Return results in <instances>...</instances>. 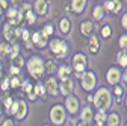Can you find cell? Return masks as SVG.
<instances>
[{"instance_id":"obj_50","label":"cell","mask_w":127,"mask_h":126,"mask_svg":"<svg viewBox=\"0 0 127 126\" xmlns=\"http://www.w3.org/2000/svg\"><path fill=\"white\" fill-rule=\"evenodd\" d=\"M24 43H26V47H27V49H30V47L33 46V43H32V40H27V41H24Z\"/></svg>"},{"instance_id":"obj_39","label":"cell","mask_w":127,"mask_h":126,"mask_svg":"<svg viewBox=\"0 0 127 126\" xmlns=\"http://www.w3.org/2000/svg\"><path fill=\"white\" fill-rule=\"evenodd\" d=\"M20 71H21V68H18V67H15L14 64L9 67V73H11V76H17V74H20Z\"/></svg>"},{"instance_id":"obj_13","label":"cell","mask_w":127,"mask_h":126,"mask_svg":"<svg viewBox=\"0 0 127 126\" xmlns=\"http://www.w3.org/2000/svg\"><path fill=\"white\" fill-rule=\"evenodd\" d=\"M33 8H35V14L45 15L47 12H49V2H47V0H36Z\"/></svg>"},{"instance_id":"obj_38","label":"cell","mask_w":127,"mask_h":126,"mask_svg":"<svg viewBox=\"0 0 127 126\" xmlns=\"http://www.w3.org/2000/svg\"><path fill=\"white\" fill-rule=\"evenodd\" d=\"M103 8H104V11H110V12H112L114 8H115V2H114V0H107Z\"/></svg>"},{"instance_id":"obj_31","label":"cell","mask_w":127,"mask_h":126,"mask_svg":"<svg viewBox=\"0 0 127 126\" xmlns=\"http://www.w3.org/2000/svg\"><path fill=\"white\" fill-rule=\"evenodd\" d=\"M17 111H18V100H14L12 102V105H11V108L8 109V114L9 116H15V114H17Z\"/></svg>"},{"instance_id":"obj_41","label":"cell","mask_w":127,"mask_h":126,"mask_svg":"<svg viewBox=\"0 0 127 126\" xmlns=\"http://www.w3.org/2000/svg\"><path fill=\"white\" fill-rule=\"evenodd\" d=\"M42 30H44V32H45L47 35H49V37H52V35H53V30H55V29H53V26H52V24H45Z\"/></svg>"},{"instance_id":"obj_57","label":"cell","mask_w":127,"mask_h":126,"mask_svg":"<svg viewBox=\"0 0 127 126\" xmlns=\"http://www.w3.org/2000/svg\"><path fill=\"white\" fill-rule=\"evenodd\" d=\"M44 126H50V125H44Z\"/></svg>"},{"instance_id":"obj_30","label":"cell","mask_w":127,"mask_h":126,"mask_svg":"<svg viewBox=\"0 0 127 126\" xmlns=\"http://www.w3.org/2000/svg\"><path fill=\"white\" fill-rule=\"evenodd\" d=\"M12 102H14V99L9 96V94H8V96H5L3 97V100H2V103H3V108H5V111H8V109L11 108V105H12Z\"/></svg>"},{"instance_id":"obj_40","label":"cell","mask_w":127,"mask_h":126,"mask_svg":"<svg viewBox=\"0 0 127 126\" xmlns=\"http://www.w3.org/2000/svg\"><path fill=\"white\" fill-rule=\"evenodd\" d=\"M123 91H124V90H123V87H121V85H118V84H117V85H114V94H115L117 97H120V96H121Z\"/></svg>"},{"instance_id":"obj_53","label":"cell","mask_w":127,"mask_h":126,"mask_svg":"<svg viewBox=\"0 0 127 126\" xmlns=\"http://www.w3.org/2000/svg\"><path fill=\"white\" fill-rule=\"evenodd\" d=\"M2 67H3V65H2V61H0V71H2Z\"/></svg>"},{"instance_id":"obj_26","label":"cell","mask_w":127,"mask_h":126,"mask_svg":"<svg viewBox=\"0 0 127 126\" xmlns=\"http://www.w3.org/2000/svg\"><path fill=\"white\" fill-rule=\"evenodd\" d=\"M21 85V76L17 74V76H11L9 77V87L11 88H18Z\"/></svg>"},{"instance_id":"obj_16","label":"cell","mask_w":127,"mask_h":126,"mask_svg":"<svg viewBox=\"0 0 127 126\" xmlns=\"http://www.w3.org/2000/svg\"><path fill=\"white\" fill-rule=\"evenodd\" d=\"M80 32L85 35V37H91L92 32H94V23L91 20H85L82 24H80Z\"/></svg>"},{"instance_id":"obj_33","label":"cell","mask_w":127,"mask_h":126,"mask_svg":"<svg viewBox=\"0 0 127 126\" xmlns=\"http://www.w3.org/2000/svg\"><path fill=\"white\" fill-rule=\"evenodd\" d=\"M118 44H120V49L121 50H127V35L124 34V35H121L120 37V41H118Z\"/></svg>"},{"instance_id":"obj_43","label":"cell","mask_w":127,"mask_h":126,"mask_svg":"<svg viewBox=\"0 0 127 126\" xmlns=\"http://www.w3.org/2000/svg\"><path fill=\"white\" fill-rule=\"evenodd\" d=\"M26 94H27V99H29V100H32V102H35V100L38 99V96L35 94V91H33V90L29 91V93H26Z\"/></svg>"},{"instance_id":"obj_25","label":"cell","mask_w":127,"mask_h":126,"mask_svg":"<svg viewBox=\"0 0 127 126\" xmlns=\"http://www.w3.org/2000/svg\"><path fill=\"white\" fill-rule=\"evenodd\" d=\"M9 52H11V44L8 41L0 44V58H5V56H9Z\"/></svg>"},{"instance_id":"obj_23","label":"cell","mask_w":127,"mask_h":126,"mask_svg":"<svg viewBox=\"0 0 127 126\" xmlns=\"http://www.w3.org/2000/svg\"><path fill=\"white\" fill-rule=\"evenodd\" d=\"M92 17H94V20L100 21V20L104 17V8H103L101 5H97V6L92 9Z\"/></svg>"},{"instance_id":"obj_11","label":"cell","mask_w":127,"mask_h":126,"mask_svg":"<svg viewBox=\"0 0 127 126\" xmlns=\"http://www.w3.org/2000/svg\"><path fill=\"white\" fill-rule=\"evenodd\" d=\"M27 113H29V108H27L26 100H23V99L18 100V111H17V114H15L14 117L17 120H24L27 117Z\"/></svg>"},{"instance_id":"obj_8","label":"cell","mask_w":127,"mask_h":126,"mask_svg":"<svg viewBox=\"0 0 127 126\" xmlns=\"http://www.w3.org/2000/svg\"><path fill=\"white\" fill-rule=\"evenodd\" d=\"M73 91H74V82H73V79L71 77H68V79H65V81H61V84H59V93L62 94V96H70V94H73Z\"/></svg>"},{"instance_id":"obj_29","label":"cell","mask_w":127,"mask_h":126,"mask_svg":"<svg viewBox=\"0 0 127 126\" xmlns=\"http://www.w3.org/2000/svg\"><path fill=\"white\" fill-rule=\"evenodd\" d=\"M26 21H27V24H35V21H36V14L32 12V9L26 11Z\"/></svg>"},{"instance_id":"obj_9","label":"cell","mask_w":127,"mask_h":126,"mask_svg":"<svg viewBox=\"0 0 127 126\" xmlns=\"http://www.w3.org/2000/svg\"><path fill=\"white\" fill-rule=\"evenodd\" d=\"M106 81L110 84V85H117L120 84L121 81V71L117 68V67H110L106 73Z\"/></svg>"},{"instance_id":"obj_59","label":"cell","mask_w":127,"mask_h":126,"mask_svg":"<svg viewBox=\"0 0 127 126\" xmlns=\"http://www.w3.org/2000/svg\"><path fill=\"white\" fill-rule=\"evenodd\" d=\"M126 126H127V123H126Z\"/></svg>"},{"instance_id":"obj_21","label":"cell","mask_w":127,"mask_h":126,"mask_svg":"<svg viewBox=\"0 0 127 126\" xmlns=\"http://www.w3.org/2000/svg\"><path fill=\"white\" fill-rule=\"evenodd\" d=\"M56 71H58L56 61H45L44 62V73H47V74H55Z\"/></svg>"},{"instance_id":"obj_47","label":"cell","mask_w":127,"mask_h":126,"mask_svg":"<svg viewBox=\"0 0 127 126\" xmlns=\"http://www.w3.org/2000/svg\"><path fill=\"white\" fill-rule=\"evenodd\" d=\"M0 8H2V9H8V2H6V0H0Z\"/></svg>"},{"instance_id":"obj_24","label":"cell","mask_w":127,"mask_h":126,"mask_svg":"<svg viewBox=\"0 0 127 126\" xmlns=\"http://www.w3.org/2000/svg\"><path fill=\"white\" fill-rule=\"evenodd\" d=\"M33 91H35V94L38 97H44L45 96V87H44V84L42 82H36L35 85H33Z\"/></svg>"},{"instance_id":"obj_37","label":"cell","mask_w":127,"mask_h":126,"mask_svg":"<svg viewBox=\"0 0 127 126\" xmlns=\"http://www.w3.org/2000/svg\"><path fill=\"white\" fill-rule=\"evenodd\" d=\"M11 87H9V77L6 76V77H3V81H2V84H0V90L2 91H8Z\"/></svg>"},{"instance_id":"obj_3","label":"cell","mask_w":127,"mask_h":126,"mask_svg":"<svg viewBox=\"0 0 127 126\" xmlns=\"http://www.w3.org/2000/svg\"><path fill=\"white\" fill-rule=\"evenodd\" d=\"M49 47H50V52H52L56 58H59V59L65 58V56L68 55V52H70L68 44L64 41V40H61V38H53V40H50V41H49Z\"/></svg>"},{"instance_id":"obj_12","label":"cell","mask_w":127,"mask_h":126,"mask_svg":"<svg viewBox=\"0 0 127 126\" xmlns=\"http://www.w3.org/2000/svg\"><path fill=\"white\" fill-rule=\"evenodd\" d=\"M3 37H5V40H6L8 43H12L15 38H17V37H15V26L6 23V24L3 26Z\"/></svg>"},{"instance_id":"obj_52","label":"cell","mask_w":127,"mask_h":126,"mask_svg":"<svg viewBox=\"0 0 127 126\" xmlns=\"http://www.w3.org/2000/svg\"><path fill=\"white\" fill-rule=\"evenodd\" d=\"M77 126H89V125H86V123H83V122H80V123H79Z\"/></svg>"},{"instance_id":"obj_42","label":"cell","mask_w":127,"mask_h":126,"mask_svg":"<svg viewBox=\"0 0 127 126\" xmlns=\"http://www.w3.org/2000/svg\"><path fill=\"white\" fill-rule=\"evenodd\" d=\"M20 37H21V40H23V41H27V40H30V34H29V30L23 27V30H21V35H20Z\"/></svg>"},{"instance_id":"obj_28","label":"cell","mask_w":127,"mask_h":126,"mask_svg":"<svg viewBox=\"0 0 127 126\" xmlns=\"http://www.w3.org/2000/svg\"><path fill=\"white\" fill-rule=\"evenodd\" d=\"M17 14H18V8L17 6H11L6 9V17L8 20H14L15 17H17Z\"/></svg>"},{"instance_id":"obj_15","label":"cell","mask_w":127,"mask_h":126,"mask_svg":"<svg viewBox=\"0 0 127 126\" xmlns=\"http://www.w3.org/2000/svg\"><path fill=\"white\" fill-rule=\"evenodd\" d=\"M94 119V113H92V108L91 106H85L82 111H80V120L86 125H89Z\"/></svg>"},{"instance_id":"obj_4","label":"cell","mask_w":127,"mask_h":126,"mask_svg":"<svg viewBox=\"0 0 127 126\" xmlns=\"http://www.w3.org/2000/svg\"><path fill=\"white\" fill-rule=\"evenodd\" d=\"M50 122L55 125V126H62L65 123V119H67V109L64 105H53L52 109H50Z\"/></svg>"},{"instance_id":"obj_6","label":"cell","mask_w":127,"mask_h":126,"mask_svg":"<svg viewBox=\"0 0 127 126\" xmlns=\"http://www.w3.org/2000/svg\"><path fill=\"white\" fill-rule=\"evenodd\" d=\"M80 79H82V88L85 91H92L97 87V76L92 70H85Z\"/></svg>"},{"instance_id":"obj_7","label":"cell","mask_w":127,"mask_h":126,"mask_svg":"<svg viewBox=\"0 0 127 126\" xmlns=\"http://www.w3.org/2000/svg\"><path fill=\"white\" fill-rule=\"evenodd\" d=\"M79 108H80V102H79V99L76 96H73V94H70V96L65 97V109L70 113V114H77L79 113Z\"/></svg>"},{"instance_id":"obj_58","label":"cell","mask_w":127,"mask_h":126,"mask_svg":"<svg viewBox=\"0 0 127 126\" xmlns=\"http://www.w3.org/2000/svg\"><path fill=\"white\" fill-rule=\"evenodd\" d=\"M95 126H98V125H95Z\"/></svg>"},{"instance_id":"obj_5","label":"cell","mask_w":127,"mask_h":126,"mask_svg":"<svg viewBox=\"0 0 127 126\" xmlns=\"http://www.w3.org/2000/svg\"><path fill=\"white\" fill-rule=\"evenodd\" d=\"M86 65H88V58L85 53H76L73 56V68H74L77 77H82Z\"/></svg>"},{"instance_id":"obj_46","label":"cell","mask_w":127,"mask_h":126,"mask_svg":"<svg viewBox=\"0 0 127 126\" xmlns=\"http://www.w3.org/2000/svg\"><path fill=\"white\" fill-rule=\"evenodd\" d=\"M121 24H123V27H124V29H127V12L123 15V18H121Z\"/></svg>"},{"instance_id":"obj_34","label":"cell","mask_w":127,"mask_h":126,"mask_svg":"<svg viewBox=\"0 0 127 126\" xmlns=\"http://www.w3.org/2000/svg\"><path fill=\"white\" fill-rule=\"evenodd\" d=\"M12 61H14L12 64H14L15 67H18V68H21V67L24 65V59H23V56H21V55H18V56H15V58H14Z\"/></svg>"},{"instance_id":"obj_14","label":"cell","mask_w":127,"mask_h":126,"mask_svg":"<svg viewBox=\"0 0 127 126\" xmlns=\"http://www.w3.org/2000/svg\"><path fill=\"white\" fill-rule=\"evenodd\" d=\"M56 74H58V79L59 81H65V79H68L70 74H71V67H68L67 64H62V65L58 67Z\"/></svg>"},{"instance_id":"obj_54","label":"cell","mask_w":127,"mask_h":126,"mask_svg":"<svg viewBox=\"0 0 127 126\" xmlns=\"http://www.w3.org/2000/svg\"><path fill=\"white\" fill-rule=\"evenodd\" d=\"M126 108H127V96H126Z\"/></svg>"},{"instance_id":"obj_48","label":"cell","mask_w":127,"mask_h":126,"mask_svg":"<svg viewBox=\"0 0 127 126\" xmlns=\"http://www.w3.org/2000/svg\"><path fill=\"white\" fill-rule=\"evenodd\" d=\"M121 79H123V81H124V82L127 84V67H126V71H124V73L121 74Z\"/></svg>"},{"instance_id":"obj_2","label":"cell","mask_w":127,"mask_h":126,"mask_svg":"<svg viewBox=\"0 0 127 126\" xmlns=\"http://www.w3.org/2000/svg\"><path fill=\"white\" fill-rule=\"evenodd\" d=\"M26 68L33 79L39 81L44 76V59L39 55H32L26 62Z\"/></svg>"},{"instance_id":"obj_35","label":"cell","mask_w":127,"mask_h":126,"mask_svg":"<svg viewBox=\"0 0 127 126\" xmlns=\"http://www.w3.org/2000/svg\"><path fill=\"white\" fill-rule=\"evenodd\" d=\"M21 88H23V91L24 93H29V91H32L33 90V87H32V84H30V81H21V85H20Z\"/></svg>"},{"instance_id":"obj_18","label":"cell","mask_w":127,"mask_h":126,"mask_svg":"<svg viewBox=\"0 0 127 126\" xmlns=\"http://www.w3.org/2000/svg\"><path fill=\"white\" fill-rule=\"evenodd\" d=\"M86 8V0H73L71 2V9L74 14H82Z\"/></svg>"},{"instance_id":"obj_45","label":"cell","mask_w":127,"mask_h":126,"mask_svg":"<svg viewBox=\"0 0 127 126\" xmlns=\"http://www.w3.org/2000/svg\"><path fill=\"white\" fill-rule=\"evenodd\" d=\"M114 2H115V8H114V11H112V12H115V14H117V12H120V9H121V3L118 2V0H114Z\"/></svg>"},{"instance_id":"obj_10","label":"cell","mask_w":127,"mask_h":126,"mask_svg":"<svg viewBox=\"0 0 127 126\" xmlns=\"http://www.w3.org/2000/svg\"><path fill=\"white\" fill-rule=\"evenodd\" d=\"M44 87H45V93L50 94V96H56V94L59 93V84L56 81V77H53V76H50L49 79L45 81Z\"/></svg>"},{"instance_id":"obj_44","label":"cell","mask_w":127,"mask_h":126,"mask_svg":"<svg viewBox=\"0 0 127 126\" xmlns=\"http://www.w3.org/2000/svg\"><path fill=\"white\" fill-rule=\"evenodd\" d=\"M2 126H15V125H14V122L11 119H6V120L2 122Z\"/></svg>"},{"instance_id":"obj_17","label":"cell","mask_w":127,"mask_h":126,"mask_svg":"<svg viewBox=\"0 0 127 126\" xmlns=\"http://www.w3.org/2000/svg\"><path fill=\"white\" fill-rule=\"evenodd\" d=\"M88 49H89V52L92 53V55H95V53H98L100 52V43H98V38L97 37H89V41H88Z\"/></svg>"},{"instance_id":"obj_1","label":"cell","mask_w":127,"mask_h":126,"mask_svg":"<svg viewBox=\"0 0 127 126\" xmlns=\"http://www.w3.org/2000/svg\"><path fill=\"white\" fill-rule=\"evenodd\" d=\"M92 103L97 109H101V111H107V109L112 106V93H110L109 88H98L97 93L92 96Z\"/></svg>"},{"instance_id":"obj_20","label":"cell","mask_w":127,"mask_h":126,"mask_svg":"<svg viewBox=\"0 0 127 126\" xmlns=\"http://www.w3.org/2000/svg\"><path fill=\"white\" fill-rule=\"evenodd\" d=\"M106 119H107V114H106V111H101V109H98V111L94 114L95 125H98V126H104V123H106Z\"/></svg>"},{"instance_id":"obj_27","label":"cell","mask_w":127,"mask_h":126,"mask_svg":"<svg viewBox=\"0 0 127 126\" xmlns=\"http://www.w3.org/2000/svg\"><path fill=\"white\" fill-rule=\"evenodd\" d=\"M117 61H118V64L121 67H127V53L124 50H121L118 55H117Z\"/></svg>"},{"instance_id":"obj_56","label":"cell","mask_w":127,"mask_h":126,"mask_svg":"<svg viewBox=\"0 0 127 126\" xmlns=\"http://www.w3.org/2000/svg\"><path fill=\"white\" fill-rule=\"evenodd\" d=\"M2 11H3V9H2V8H0V14H2Z\"/></svg>"},{"instance_id":"obj_22","label":"cell","mask_w":127,"mask_h":126,"mask_svg":"<svg viewBox=\"0 0 127 126\" xmlns=\"http://www.w3.org/2000/svg\"><path fill=\"white\" fill-rule=\"evenodd\" d=\"M59 30L62 34H70V30H71V21L65 17V18H62L59 21Z\"/></svg>"},{"instance_id":"obj_51","label":"cell","mask_w":127,"mask_h":126,"mask_svg":"<svg viewBox=\"0 0 127 126\" xmlns=\"http://www.w3.org/2000/svg\"><path fill=\"white\" fill-rule=\"evenodd\" d=\"M3 111H5V108H3V103H2V100H0V117H2Z\"/></svg>"},{"instance_id":"obj_36","label":"cell","mask_w":127,"mask_h":126,"mask_svg":"<svg viewBox=\"0 0 127 126\" xmlns=\"http://www.w3.org/2000/svg\"><path fill=\"white\" fill-rule=\"evenodd\" d=\"M18 52H20V47H18V44H14V46L11 47V52H9V58H11V59H14L15 56H18Z\"/></svg>"},{"instance_id":"obj_19","label":"cell","mask_w":127,"mask_h":126,"mask_svg":"<svg viewBox=\"0 0 127 126\" xmlns=\"http://www.w3.org/2000/svg\"><path fill=\"white\" fill-rule=\"evenodd\" d=\"M120 123H121V117H120L118 113H110L106 119L107 126H120Z\"/></svg>"},{"instance_id":"obj_55","label":"cell","mask_w":127,"mask_h":126,"mask_svg":"<svg viewBox=\"0 0 127 126\" xmlns=\"http://www.w3.org/2000/svg\"><path fill=\"white\" fill-rule=\"evenodd\" d=\"M0 29H2V21H0Z\"/></svg>"},{"instance_id":"obj_32","label":"cell","mask_w":127,"mask_h":126,"mask_svg":"<svg viewBox=\"0 0 127 126\" xmlns=\"http://www.w3.org/2000/svg\"><path fill=\"white\" fill-rule=\"evenodd\" d=\"M100 32H101V37L103 38H109L110 35H112V29H110V26H103L101 27V30H100Z\"/></svg>"},{"instance_id":"obj_49","label":"cell","mask_w":127,"mask_h":126,"mask_svg":"<svg viewBox=\"0 0 127 126\" xmlns=\"http://www.w3.org/2000/svg\"><path fill=\"white\" fill-rule=\"evenodd\" d=\"M11 2H12V6H17V5H21L23 0H11Z\"/></svg>"}]
</instances>
